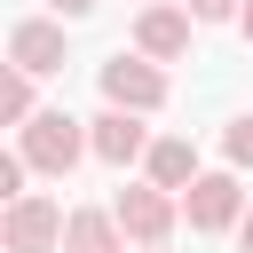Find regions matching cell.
Returning a JSON list of instances; mask_svg holds the SVG:
<instances>
[{
    "instance_id": "6da1fadb",
    "label": "cell",
    "mask_w": 253,
    "mask_h": 253,
    "mask_svg": "<svg viewBox=\"0 0 253 253\" xmlns=\"http://www.w3.org/2000/svg\"><path fill=\"white\" fill-rule=\"evenodd\" d=\"M87 150H95V142H87V119H71V111H40V119L16 134V158H24L32 174H55V182H63Z\"/></svg>"
},
{
    "instance_id": "4fadbf2b",
    "label": "cell",
    "mask_w": 253,
    "mask_h": 253,
    "mask_svg": "<svg viewBox=\"0 0 253 253\" xmlns=\"http://www.w3.org/2000/svg\"><path fill=\"white\" fill-rule=\"evenodd\" d=\"M198 24H221V16H245V0H190Z\"/></svg>"
},
{
    "instance_id": "9c48e42d",
    "label": "cell",
    "mask_w": 253,
    "mask_h": 253,
    "mask_svg": "<svg viewBox=\"0 0 253 253\" xmlns=\"http://www.w3.org/2000/svg\"><path fill=\"white\" fill-rule=\"evenodd\" d=\"M63 253H126V229L111 206H79L71 229H63Z\"/></svg>"
},
{
    "instance_id": "ba28073f",
    "label": "cell",
    "mask_w": 253,
    "mask_h": 253,
    "mask_svg": "<svg viewBox=\"0 0 253 253\" xmlns=\"http://www.w3.org/2000/svg\"><path fill=\"white\" fill-rule=\"evenodd\" d=\"M8 63H16V71H32V79L63 71V24H47V16H24V24L8 32Z\"/></svg>"
},
{
    "instance_id": "8fae6325",
    "label": "cell",
    "mask_w": 253,
    "mask_h": 253,
    "mask_svg": "<svg viewBox=\"0 0 253 253\" xmlns=\"http://www.w3.org/2000/svg\"><path fill=\"white\" fill-rule=\"evenodd\" d=\"M0 119H8L16 134L40 119V111H32V71H16V63H8V79H0Z\"/></svg>"
},
{
    "instance_id": "8992f818",
    "label": "cell",
    "mask_w": 253,
    "mask_h": 253,
    "mask_svg": "<svg viewBox=\"0 0 253 253\" xmlns=\"http://www.w3.org/2000/svg\"><path fill=\"white\" fill-rule=\"evenodd\" d=\"M190 8H174V0H150L142 16H134V55H150V63H174V55H190Z\"/></svg>"
},
{
    "instance_id": "2e32d148",
    "label": "cell",
    "mask_w": 253,
    "mask_h": 253,
    "mask_svg": "<svg viewBox=\"0 0 253 253\" xmlns=\"http://www.w3.org/2000/svg\"><path fill=\"white\" fill-rule=\"evenodd\" d=\"M237 32H245V40H253V0H245V16H237Z\"/></svg>"
},
{
    "instance_id": "9a60e30c",
    "label": "cell",
    "mask_w": 253,
    "mask_h": 253,
    "mask_svg": "<svg viewBox=\"0 0 253 253\" xmlns=\"http://www.w3.org/2000/svg\"><path fill=\"white\" fill-rule=\"evenodd\" d=\"M87 8H95V0H55V16H87Z\"/></svg>"
},
{
    "instance_id": "30bf717a",
    "label": "cell",
    "mask_w": 253,
    "mask_h": 253,
    "mask_svg": "<svg viewBox=\"0 0 253 253\" xmlns=\"http://www.w3.org/2000/svg\"><path fill=\"white\" fill-rule=\"evenodd\" d=\"M142 166H150V182H158V190H174V198L198 182V150H190V134H158Z\"/></svg>"
},
{
    "instance_id": "e0dca14e",
    "label": "cell",
    "mask_w": 253,
    "mask_h": 253,
    "mask_svg": "<svg viewBox=\"0 0 253 253\" xmlns=\"http://www.w3.org/2000/svg\"><path fill=\"white\" fill-rule=\"evenodd\" d=\"M150 253H166V245H150Z\"/></svg>"
},
{
    "instance_id": "7a4b0ae2",
    "label": "cell",
    "mask_w": 253,
    "mask_h": 253,
    "mask_svg": "<svg viewBox=\"0 0 253 253\" xmlns=\"http://www.w3.org/2000/svg\"><path fill=\"white\" fill-rule=\"evenodd\" d=\"M111 213H119V229L150 253V245H166V237H174L182 198H174V190H158V182H134V190H119V198H111Z\"/></svg>"
},
{
    "instance_id": "5bb4252c",
    "label": "cell",
    "mask_w": 253,
    "mask_h": 253,
    "mask_svg": "<svg viewBox=\"0 0 253 253\" xmlns=\"http://www.w3.org/2000/svg\"><path fill=\"white\" fill-rule=\"evenodd\" d=\"M237 245H245V253H253V206H245V221H237Z\"/></svg>"
},
{
    "instance_id": "277c9868",
    "label": "cell",
    "mask_w": 253,
    "mask_h": 253,
    "mask_svg": "<svg viewBox=\"0 0 253 253\" xmlns=\"http://www.w3.org/2000/svg\"><path fill=\"white\" fill-rule=\"evenodd\" d=\"M103 103L111 111H166V71L150 63V55H111L103 63Z\"/></svg>"
},
{
    "instance_id": "3957f363",
    "label": "cell",
    "mask_w": 253,
    "mask_h": 253,
    "mask_svg": "<svg viewBox=\"0 0 253 253\" xmlns=\"http://www.w3.org/2000/svg\"><path fill=\"white\" fill-rule=\"evenodd\" d=\"M63 229H71V213H63L47 190H32V198H16V206H8L0 245H8V253H63Z\"/></svg>"
},
{
    "instance_id": "7c38bea8",
    "label": "cell",
    "mask_w": 253,
    "mask_h": 253,
    "mask_svg": "<svg viewBox=\"0 0 253 253\" xmlns=\"http://www.w3.org/2000/svg\"><path fill=\"white\" fill-rule=\"evenodd\" d=\"M221 150H229V166H253V119H229Z\"/></svg>"
},
{
    "instance_id": "5b68a950",
    "label": "cell",
    "mask_w": 253,
    "mask_h": 253,
    "mask_svg": "<svg viewBox=\"0 0 253 253\" xmlns=\"http://www.w3.org/2000/svg\"><path fill=\"white\" fill-rule=\"evenodd\" d=\"M182 213H190V229H198V237L237 229V221H245V190H237V174H198V182L182 190Z\"/></svg>"
},
{
    "instance_id": "52a82bcc",
    "label": "cell",
    "mask_w": 253,
    "mask_h": 253,
    "mask_svg": "<svg viewBox=\"0 0 253 253\" xmlns=\"http://www.w3.org/2000/svg\"><path fill=\"white\" fill-rule=\"evenodd\" d=\"M87 142H95V158L103 166H134V158H150V134H142V111H95L87 119Z\"/></svg>"
}]
</instances>
